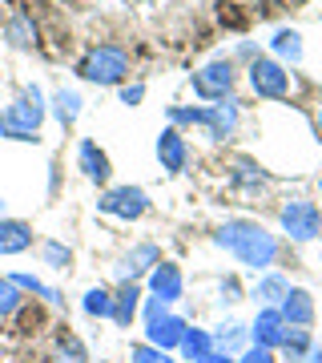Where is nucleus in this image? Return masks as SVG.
<instances>
[{"instance_id": "f257e3e1", "label": "nucleus", "mask_w": 322, "mask_h": 363, "mask_svg": "<svg viewBox=\"0 0 322 363\" xmlns=\"http://www.w3.org/2000/svg\"><path fill=\"white\" fill-rule=\"evenodd\" d=\"M214 242H218L230 259H238L242 267H254V271H270L274 262L282 259L278 238H274L262 222H250V218L222 222L218 234H214Z\"/></svg>"}, {"instance_id": "f03ea898", "label": "nucleus", "mask_w": 322, "mask_h": 363, "mask_svg": "<svg viewBox=\"0 0 322 363\" xmlns=\"http://www.w3.org/2000/svg\"><path fill=\"white\" fill-rule=\"evenodd\" d=\"M40 121H45V93L37 85H28L13 105L0 109V133L13 142H37Z\"/></svg>"}, {"instance_id": "7ed1b4c3", "label": "nucleus", "mask_w": 322, "mask_h": 363, "mask_svg": "<svg viewBox=\"0 0 322 363\" xmlns=\"http://www.w3.org/2000/svg\"><path fill=\"white\" fill-rule=\"evenodd\" d=\"M81 77L89 85H121L129 77V52L117 49V45H97L81 57Z\"/></svg>"}, {"instance_id": "20e7f679", "label": "nucleus", "mask_w": 322, "mask_h": 363, "mask_svg": "<svg viewBox=\"0 0 322 363\" xmlns=\"http://www.w3.org/2000/svg\"><path fill=\"white\" fill-rule=\"evenodd\" d=\"M250 89L262 101H286L290 97V73L274 57H254L250 61Z\"/></svg>"}, {"instance_id": "39448f33", "label": "nucleus", "mask_w": 322, "mask_h": 363, "mask_svg": "<svg viewBox=\"0 0 322 363\" xmlns=\"http://www.w3.org/2000/svg\"><path fill=\"white\" fill-rule=\"evenodd\" d=\"M97 210L109 214V218L137 222V218H145V210H149V194H145L142 186H113V190H105V194L97 198Z\"/></svg>"}, {"instance_id": "423d86ee", "label": "nucleus", "mask_w": 322, "mask_h": 363, "mask_svg": "<svg viewBox=\"0 0 322 363\" xmlns=\"http://www.w3.org/2000/svg\"><path fill=\"white\" fill-rule=\"evenodd\" d=\"M278 222H282V230L290 234V242H310V238H318V230H322L318 206L306 202V198H290V202L278 210Z\"/></svg>"}, {"instance_id": "0eeeda50", "label": "nucleus", "mask_w": 322, "mask_h": 363, "mask_svg": "<svg viewBox=\"0 0 322 363\" xmlns=\"http://www.w3.org/2000/svg\"><path fill=\"white\" fill-rule=\"evenodd\" d=\"M234 77H238V73H234V61L218 57V61H209L206 69H197L190 85H193V93H197L202 101H226V97L234 93Z\"/></svg>"}, {"instance_id": "6e6552de", "label": "nucleus", "mask_w": 322, "mask_h": 363, "mask_svg": "<svg viewBox=\"0 0 322 363\" xmlns=\"http://www.w3.org/2000/svg\"><path fill=\"white\" fill-rule=\"evenodd\" d=\"M185 331H190L185 319H181V315H169V307L166 311H157L154 319H145V343H149V347L173 351V347H181Z\"/></svg>"}, {"instance_id": "1a4fd4ad", "label": "nucleus", "mask_w": 322, "mask_h": 363, "mask_svg": "<svg viewBox=\"0 0 322 363\" xmlns=\"http://www.w3.org/2000/svg\"><path fill=\"white\" fill-rule=\"evenodd\" d=\"M270 174L258 166L254 157H238L234 162V169H230V186L238 190V194H246V198H258V194H266L270 190Z\"/></svg>"}, {"instance_id": "9d476101", "label": "nucleus", "mask_w": 322, "mask_h": 363, "mask_svg": "<svg viewBox=\"0 0 322 363\" xmlns=\"http://www.w3.org/2000/svg\"><path fill=\"white\" fill-rule=\"evenodd\" d=\"M238 121H242V109H238L234 97H226V101L206 105V125H202V130H206L214 142H222V138H230V133L238 130Z\"/></svg>"}, {"instance_id": "9b49d317", "label": "nucleus", "mask_w": 322, "mask_h": 363, "mask_svg": "<svg viewBox=\"0 0 322 363\" xmlns=\"http://www.w3.org/2000/svg\"><path fill=\"white\" fill-rule=\"evenodd\" d=\"M161 262V250L154 247V242H137V247L129 250L125 259L117 262V274H121V283H137L142 274H149Z\"/></svg>"}, {"instance_id": "f8f14e48", "label": "nucleus", "mask_w": 322, "mask_h": 363, "mask_svg": "<svg viewBox=\"0 0 322 363\" xmlns=\"http://www.w3.org/2000/svg\"><path fill=\"white\" fill-rule=\"evenodd\" d=\"M282 335H286L282 311H278V307H262V311H258V319H254V327H250V339H254L258 347L278 351V347H282Z\"/></svg>"}, {"instance_id": "ddd939ff", "label": "nucleus", "mask_w": 322, "mask_h": 363, "mask_svg": "<svg viewBox=\"0 0 322 363\" xmlns=\"http://www.w3.org/2000/svg\"><path fill=\"white\" fill-rule=\"evenodd\" d=\"M157 162H161L166 174H181L185 162H190V145H185V138H181L173 125L161 130V138H157Z\"/></svg>"}, {"instance_id": "4468645a", "label": "nucleus", "mask_w": 322, "mask_h": 363, "mask_svg": "<svg viewBox=\"0 0 322 363\" xmlns=\"http://www.w3.org/2000/svg\"><path fill=\"white\" fill-rule=\"evenodd\" d=\"M77 162H81V169H85V178L97 182V186H105V182L113 178V162H109V154H105L97 142H89V138L77 145Z\"/></svg>"}, {"instance_id": "2eb2a0df", "label": "nucleus", "mask_w": 322, "mask_h": 363, "mask_svg": "<svg viewBox=\"0 0 322 363\" xmlns=\"http://www.w3.org/2000/svg\"><path fill=\"white\" fill-rule=\"evenodd\" d=\"M181 271L173 267V262H157L154 271H149V291H154V298H161V303H178L181 298Z\"/></svg>"}, {"instance_id": "dca6fc26", "label": "nucleus", "mask_w": 322, "mask_h": 363, "mask_svg": "<svg viewBox=\"0 0 322 363\" xmlns=\"http://www.w3.org/2000/svg\"><path fill=\"white\" fill-rule=\"evenodd\" d=\"M278 311H282L286 327H310L314 323V298L302 286H290V295L278 303Z\"/></svg>"}, {"instance_id": "f3484780", "label": "nucleus", "mask_w": 322, "mask_h": 363, "mask_svg": "<svg viewBox=\"0 0 322 363\" xmlns=\"http://www.w3.org/2000/svg\"><path fill=\"white\" fill-rule=\"evenodd\" d=\"M33 247V226L21 218H0V255H25Z\"/></svg>"}, {"instance_id": "a211bd4d", "label": "nucleus", "mask_w": 322, "mask_h": 363, "mask_svg": "<svg viewBox=\"0 0 322 363\" xmlns=\"http://www.w3.org/2000/svg\"><path fill=\"white\" fill-rule=\"evenodd\" d=\"M282 359L286 363H306V355L314 351V335H310V327H286L282 335Z\"/></svg>"}, {"instance_id": "6ab92c4d", "label": "nucleus", "mask_w": 322, "mask_h": 363, "mask_svg": "<svg viewBox=\"0 0 322 363\" xmlns=\"http://www.w3.org/2000/svg\"><path fill=\"white\" fill-rule=\"evenodd\" d=\"M286 295H290V283H286V274H278V271H266L254 286V298L262 307H278Z\"/></svg>"}, {"instance_id": "aec40b11", "label": "nucleus", "mask_w": 322, "mask_h": 363, "mask_svg": "<svg viewBox=\"0 0 322 363\" xmlns=\"http://www.w3.org/2000/svg\"><path fill=\"white\" fill-rule=\"evenodd\" d=\"M137 298H142V286L137 283H121V291H113V323L129 327L133 315H137Z\"/></svg>"}, {"instance_id": "412c9836", "label": "nucleus", "mask_w": 322, "mask_h": 363, "mask_svg": "<svg viewBox=\"0 0 322 363\" xmlns=\"http://www.w3.org/2000/svg\"><path fill=\"white\" fill-rule=\"evenodd\" d=\"M4 40H8L13 49H37V25H33V16H25V13L8 16V25H4Z\"/></svg>"}, {"instance_id": "4be33fe9", "label": "nucleus", "mask_w": 322, "mask_h": 363, "mask_svg": "<svg viewBox=\"0 0 322 363\" xmlns=\"http://www.w3.org/2000/svg\"><path fill=\"white\" fill-rule=\"evenodd\" d=\"M52 113H57V121L69 130V125L81 117V93L77 89H57L52 93Z\"/></svg>"}, {"instance_id": "5701e85b", "label": "nucleus", "mask_w": 322, "mask_h": 363, "mask_svg": "<svg viewBox=\"0 0 322 363\" xmlns=\"http://www.w3.org/2000/svg\"><path fill=\"white\" fill-rule=\"evenodd\" d=\"M270 45H274V52H278L282 61H290V65L302 61V37H298V28H278Z\"/></svg>"}, {"instance_id": "b1692460", "label": "nucleus", "mask_w": 322, "mask_h": 363, "mask_svg": "<svg viewBox=\"0 0 322 363\" xmlns=\"http://www.w3.org/2000/svg\"><path fill=\"white\" fill-rule=\"evenodd\" d=\"M181 359H190V363H197L206 351H214V335L209 331H185V339H181Z\"/></svg>"}, {"instance_id": "393cba45", "label": "nucleus", "mask_w": 322, "mask_h": 363, "mask_svg": "<svg viewBox=\"0 0 322 363\" xmlns=\"http://www.w3.org/2000/svg\"><path fill=\"white\" fill-rule=\"evenodd\" d=\"M246 339H250V331H246L242 323H222L218 331H214V347L234 355L238 347H246Z\"/></svg>"}, {"instance_id": "a878e982", "label": "nucleus", "mask_w": 322, "mask_h": 363, "mask_svg": "<svg viewBox=\"0 0 322 363\" xmlns=\"http://www.w3.org/2000/svg\"><path fill=\"white\" fill-rule=\"evenodd\" d=\"M85 315H93V319H113V291H105V286L85 291Z\"/></svg>"}, {"instance_id": "bb28decb", "label": "nucleus", "mask_w": 322, "mask_h": 363, "mask_svg": "<svg viewBox=\"0 0 322 363\" xmlns=\"http://www.w3.org/2000/svg\"><path fill=\"white\" fill-rule=\"evenodd\" d=\"M52 363H89L81 339L77 335H57V343H52Z\"/></svg>"}, {"instance_id": "cd10ccee", "label": "nucleus", "mask_w": 322, "mask_h": 363, "mask_svg": "<svg viewBox=\"0 0 322 363\" xmlns=\"http://www.w3.org/2000/svg\"><path fill=\"white\" fill-rule=\"evenodd\" d=\"M21 303H25V291H21L8 274H0V319L16 315V311H21Z\"/></svg>"}, {"instance_id": "c85d7f7f", "label": "nucleus", "mask_w": 322, "mask_h": 363, "mask_svg": "<svg viewBox=\"0 0 322 363\" xmlns=\"http://www.w3.org/2000/svg\"><path fill=\"white\" fill-rule=\"evenodd\" d=\"M8 279H13L16 286H21V291H25V295H37V298H45V303H52V307H57V303H61V295H57V291H52V286H45L40 283V279H33V274H8Z\"/></svg>"}, {"instance_id": "c756f323", "label": "nucleus", "mask_w": 322, "mask_h": 363, "mask_svg": "<svg viewBox=\"0 0 322 363\" xmlns=\"http://www.w3.org/2000/svg\"><path fill=\"white\" fill-rule=\"evenodd\" d=\"M169 121L173 125H206V105H169Z\"/></svg>"}, {"instance_id": "7c9ffc66", "label": "nucleus", "mask_w": 322, "mask_h": 363, "mask_svg": "<svg viewBox=\"0 0 322 363\" xmlns=\"http://www.w3.org/2000/svg\"><path fill=\"white\" fill-rule=\"evenodd\" d=\"M40 255H45V262H49L52 271H69V262H73V250L61 247V242H45Z\"/></svg>"}, {"instance_id": "2f4dec72", "label": "nucleus", "mask_w": 322, "mask_h": 363, "mask_svg": "<svg viewBox=\"0 0 322 363\" xmlns=\"http://www.w3.org/2000/svg\"><path fill=\"white\" fill-rule=\"evenodd\" d=\"M129 359L133 363H178L169 351H161V347H149V343H137V347L129 351Z\"/></svg>"}, {"instance_id": "473e14b6", "label": "nucleus", "mask_w": 322, "mask_h": 363, "mask_svg": "<svg viewBox=\"0 0 322 363\" xmlns=\"http://www.w3.org/2000/svg\"><path fill=\"white\" fill-rule=\"evenodd\" d=\"M238 363H274V351L270 347H258V343H254V347H246L242 355H238Z\"/></svg>"}, {"instance_id": "72a5a7b5", "label": "nucleus", "mask_w": 322, "mask_h": 363, "mask_svg": "<svg viewBox=\"0 0 322 363\" xmlns=\"http://www.w3.org/2000/svg\"><path fill=\"white\" fill-rule=\"evenodd\" d=\"M142 97H145V85H125L121 89V105H142Z\"/></svg>"}, {"instance_id": "f704fd0d", "label": "nucleus", "mask_w": 322, "mask_h": 363, "mask_svg": "<svg viewBox=\"0 0 322 363\" xmlns=\"http://www.w3.org/2000/svg\"><path fill=\"white\" fill-rule=\"evenodd\" d=\"M197 363H238V359H234L230 351H218V347H214V351H206Z\"/></svg>"}, {"instance_id": "c9c22d12", "label": "nucleus", "mask_w": 322, "mask_h": 363, "mask_svg": "<svg viewBox=\"0 0 322 363\" xmlns=\"http://www.w3.org/2000/svg\"><path fill=\"white\" fill-rule=\"evenodd\" d=\"M314 130H318V138H322V97H318V105H314Z\"/></svg>"}, {"instance_id": "e433bc0d", "label": "nucleus", "mask_w": 322, "mask_h": 363, "mask_svg": "<svg viewBox=\"0 0 322 363\" xmlns=\"http://www.w3.org/2000/svg\"><path fill=\"white\" fill-rule=\"evenodd\" d=\"M306 363H322V351L314 347V351H310V355H306Z\"/></svg>"}, {"instance_id": "4c0bfd02", "label": "nucleus", "mask_w": 322, "mask_h": 363, "mask_svg": "<svg viewBox=\"0 0 322 363\" xmlns=\"http://www.w3.org/2000/svg\"><path fill=\"white\" fill-rule=\"evenodd\" d=\"M0 214H4V202H0Z\"/></svg>"}, {"instance_id": "58836bf2", "label": "nucleus", "mask_w": 322, "mask_h": 363, "mask_svg": "<svg viewBox=\"0 0 322 363\" xmlns=\"http://www.w3.org/2000/svg\"><path fill=\"white\" fill-rule=\"evenodd\" d=\"M318 190H322V178H318Z\"/></svg>"}]
</instances>
